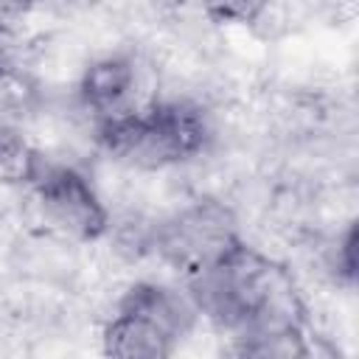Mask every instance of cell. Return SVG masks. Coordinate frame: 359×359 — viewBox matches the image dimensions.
Returning a JSON list of instances; mask_svg holds the SVG:
<instances>
[{"instance_id": "1", "label": "cell", "mask_w": 359, "mask_h": 359, "mask_svg": "<svg viewBox=\"0 0 359 359\" xmlns=\"http://www.w3.org/2000/svg\"><path fill=\"white\" fill-rule=\"evenodd\" d=\"M199 314L236 337L309 328L306 292L292 266L241 238L213 269L188 280Z\"/></svg>"}, {"instance_id": "2", "label": "cell", "mask_w": 359, "mask_h": 359, "mask_svg": "<svg viewBox=\"0 0 359 359\" xmlns=\"http://www.w3.org/2000/svg\"><path fill=\"white\" fill-rule=\"evenodd\" d=\"M210 143V109L194 98L163 95L149 109L95 129V146L109 163L143 174L188 165Z\"/></svg>"}, {"instance_id": "3", "label": "cell", "mask_w": 359, "mask_h": 359, "mask_svg": "<svg viewBox=\"0 0 359 359\" xmlns=\"http://www.w3.org/2000/svg\"><path fill=\"white\" fill-rule=\"evenodd\" d=\"M196 314L191 294L165 283H126L101 325V351L118 359H165L191 337Z\"/></svg>"}, {"instance_id": "4", "label": "cell", "mask_w": 359, "mask_h": 359, "mask_svg": "<svg viewBox=\"0 0 359 359\" xmlns=\"http://www.w3.org/2000/svg\"><path fill=\"white\" fill-rule=\"evenodd\" d=\"M241 222L230 202L216 196H191L154 222L151 255L180 278L194 280L213 269L238 241Z\"/></svg>"}, {"instance_id": "5", "label": "cell", "mask_w": 359, "mask_h": 359, "mask_svg": "<svg viewBox=\"0 0 359 359\" xmlns=\"http://www.w3.org/2000/svg\"><path fill=\"white\" fill-rule=\"evenodd\" d=\"M36 230L56 233L76 244H95L109 227V205L93 177L73 163L45 160L39 177L28 185Z\"/></svg>"}, {"instance_id": "6", "label": "cell", "mask_w": 359, "mask_h": 359, "mask_svg": "<svg viewBox=\"0 0 359 359\" xmlns=\"http://www.w3.org/2000/svg\"><path fill=\"white\" fill-rule=\"evenodd\" d=\"M76 101L98 129L157 104L160 76L146 53H135V50L98 53L87 62L76 84Z\"/></svg>"}, {"instance_id": "7", "label": "cell", "mask_w": 359, "mask_h": 359, "mask_svg": "<svg viewBox=\"0 0 359 359\" xmlns=\"http://www.w3.org/2000/svg\"><path fill=\"white\" fill-rule=\"evenodd\" d=\"M45 165L42 151L17 123H0V188H28Z\"/></svg>"}, {"instance_id": "8", "label": "cell", "mask_w": 359, "mask_h": 359, "mask_svg": "<svg viewBox=\"0 0 359 359\" xmlns=\"http://www.w3.org/2000/svg\"><path fill=\"white\" fill-rule=\"evenodd\" d=\"M196 3L208 22L224 25V28L227 25L252 28L266 6V0H196Z\"/></svg>"}, {"instance_id": "9", "label": "cell", "mask_w": 359, "mask_h": 359, "mask_svg": "<svg viewBox=\"0 0 359 359\" xmlns=\"http://www.w3.org/2000/svg\"><path fill=\"white\" fill-rule=\"evenodd\" d=\"M22 59V42L14 34L11 25H0V81L20 70Z\"/></svg>"}, {"instance_id": "10", "label": "cell", "mask_w": 359, "mask_h": 359, "mask_svg": "<svg viewBox=\"0 0 359 359\" xmlns=\"http://www.w3.org/2000/svg\"><path fill=\"white\" fill-rule=\"evenodd\" d=\"M39 0H0V25H14L22 22V17H28L36 8Z\"/></svg>"}, {"instance_id": "11", "label": "cell", "mask_w": 359, "mask_h": 359, "mask_svg": "<svg viewBox=\"0 0 359 359\" xmlns=\"http://www.w3.org/2000/svg\"><path fill=\"white\" fill-rule=\"evenodd\" d=\"M160 3H163V6H165V8H168V11H171V8H174V6H177V3H180V0H160Z\"/></svg>"}]
</instances>
